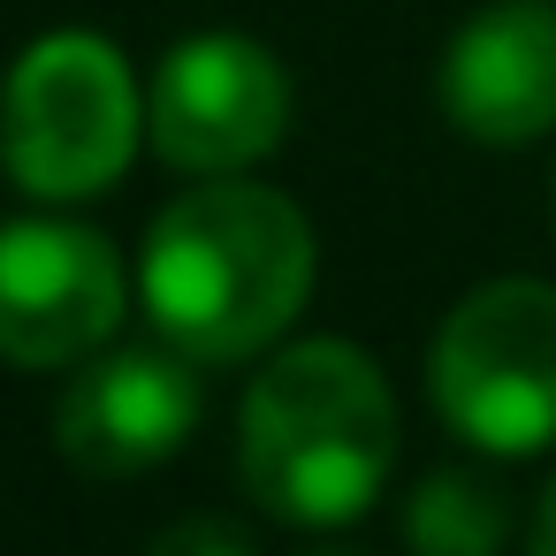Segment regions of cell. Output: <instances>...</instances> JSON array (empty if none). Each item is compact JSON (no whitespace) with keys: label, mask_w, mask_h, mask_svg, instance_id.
I'll return each instance as SVG.
<instances>
[{"label":"cell","mask_w":556,"mask_h":556,"mask_svg":"<svg viewBox=\"0 0 556 556\" xmlns=\"http://www.w3.org/2000/svg\"><path fill=\"white\" fill-rule=\"evenodd\" d=\"M313 267L320 244L290 191L199 176V191H184L146 229L138 290L161 343L191 351L199 366H237L290 336L313 298Z\"/></svg>","instance_id":"1"},{"label":"cell","mask_w":556,"mask_h":556,"mask_svg":"<svg viewBox=\"0 0 556 556\" xmlns=\"http://www.w3.org/2000/svg\"><path fill=\"white\" fill-rule=\"evenodd\" d=\"M237 472L252 503L290 526H343L374 510L396 472V396L381 366L336 336L275 351L237 412Z\"/></svg>","instance_id":"2"},{"label":"cell","mask_w":556,"mask_h":556,"mask_svg":"<svg viewBox=\"0 0 556 556\" xmlns=\"http://www.w3.org/2000/svg\"><path fill=\"white\" fill-rule=\"evenodd\" d=\"M146 130L138 77L100 31H47L0 85V168L24 199L77 206L108 191Z\"/></svg>","instance_id":"3"},{"label":"cell","mask_w":556,"mask_h":556,"mask_svg":"<svg viewBox=\"0 0 556 556\" xmlns=\"http://www.w3.org/2000/svg\"><path fill=\"white\" fill-rule=\"evenodd\" d=\"M427 389L450 434L495 457L556 442V290L548 282H480L450 305L427 351Z\"/></svg>","instance_id":"4"},{"label":"cell","mask_w":556,"mask_h":556,"mask_svg":"<svg viewBox=\"0 0 556 556\" xmlns=\"http://www.w3.org/2000/svg\"><path fill=\"white\" fill-rule=\"evenodd\" d=\"M290 130V77L244 31H199L168 47L146 85V138L184 176H244Z\"/></svg>","instance_id":"5"},{"label":"cell","mask_w":556,"mask_h":556,"mask_svg":"<svg viewBox=\"0 0 556 556\" xmlns=\"http://www.w3.org/2000/svg\"><path fill=\"white\" fill-rule=\"evenodd\" d=\"M123 328V260L85 222H0V358L77 366Z\"/></svg>","instance_id":"6"},{"label":"cell","mask_w":556,"mask_h":556,"mask_svg":"<svg viewBox=\"0 0 556 556\" xmlns=\"http://www.w3.org/2000/svg\"><path fill=\"white\" fill-rule=\"evenodd\" d=\"M206 412V389H199V358L161 343H123V351H100L54 404V442L77 472L92 480H130V472H153L168 465L191 427Z\"/></svg>","instance_id":"7"},{"label":"cell","mask_w":556,"mask_h":556,"mask_svg":"<svg viewBox=\"0 0 556 556\" xmlns=\"http://www.w3.org/2000/svg\"><path fill=\"white\" fill-rule=\"evenodd\" d=\"M442 115L495 153L556 130V0H495L450 39Z\"/></svg>","instance_id":"8"},{"label":"cell","mask_w":556,"mask_h":556,"mask_svg":"<svg viewBox=\"0 0 556 556\" xmlns=\"http://www.w3.org/2000/svg\"><path fill=\"white\" fill-rule=\"evenodd\" d=\"M503 526H510L503 495L472 472H427L412 488V510H404L412 556H495Z\"/></svg>","instance_id":"9"},{"label":"cell","mask_w":556,"mask_h":556,"mask_svg":"<svg viewBox=\"0 0 556 556\" xmlns=\"http://www.w3.org/2000/svg\"><path fill=\"white\" fill-rule=\"evenodd\" d=\"M146 556H252V541H244L229 518H184V526H168Z\"/></svg>","instance_id":"10"},{"label":"cell","mask_w":556,"mask_h":556,"mask_svg":"<svg viewBox=\"0 0 556 556\" xmlns=\"http://www.w3.org/2000/svg\"><path fill=\"white\" fill-rule=\"evenodd\" d=\"M526 556H556V480L541 488L533 503V533H526Z\"/></svg>","instance_id":"11"}]
</instances>
